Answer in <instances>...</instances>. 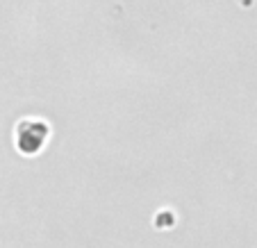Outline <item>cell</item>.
I'll use <instances>...</instances> for the list:
<instances>
[{
	"label": "cell",
	"mask_w": 257,
	"mask_h": 248,
	"mask_svg": "<svg viewBox=\"0 0 257 248\" xmlns=\"http://www.w3.org/2000/svg\"><path fill=\"white\" fill-rule=\"evenodd\" d=\"M50 137V126L41 118H25L16 126V148L23 155H37Z\"/></svg>",
	"instance_id": "6da1fadb"
}]
</instances>
